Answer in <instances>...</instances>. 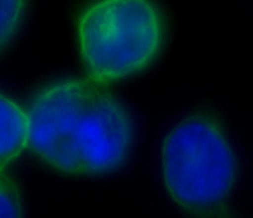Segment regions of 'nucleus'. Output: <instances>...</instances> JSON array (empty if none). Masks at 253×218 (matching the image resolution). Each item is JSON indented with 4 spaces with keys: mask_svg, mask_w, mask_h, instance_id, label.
Returning a JSON list of instances; mask_svg holds the SVG:
<instances>
[{
    "mask_svg": "<svg viewBox=\"0 0 253 218\" xmlns=\"http://www.w3.org/2000/svg\"><path fill=\"white\" fill-rule=\"evenodd\" d=\"M30 148L73 175H101L120 167L135 135L127 108L94 79H64L42 89L29 111Z\"/></svg>",
    "mask_w": 253,
    "mask_h": 218,
    "instance_id": "nucleus-1",
    "label": "nucleus"
},
{
    "mask_svg": "<svg viewBox=\"0 0 253 218\" xmlns=\"http://www.w3.org/2000/svg\"><path fill=\"white\" fill-rule=\"evenodd\" d=\"M166 187L184 210L208 215L224 207L237 176V160L220 124L207 114L188 116L162 146Z\"/></svg>",
    "mask_w": 253,
    "mask_h": 218,
    "instance_id": "nucleus-2",
    "label": "nucleus"
},
{
    "mask_svg": "<svg viewBox=\"0 0 253 218\" xmlns=\"http://www.w3.org/2000/svg\"><path fill=\"white\" fill-rule=\"evenodd\" d=\"M78 36L89 77L105 84L150 66L165 27L151 0H96L79 17Z\"/></svg>",
    "mask_w": 253,
    "mask_h": 218,
    "instance_id": "nucleus-3",
    "label": "nucleus"
},
{
    "mask_svg": "<svg viewBox=\"0 0 253 218\" xmlns=\"http://www.w3.org/2000/svg\"><path fill=\"white\" fill-rule=\"evenodd\" d=\"M27 113L0 94V170L21 154L27 145Z\"/></svg>",
    "mask_w": 253,
    "mask_h": 218,
    "instance_id": "nucleus-4",
    "label": "nucleus"
},
{
    "mask_svg": "<svg viewBox=\"0 0 253 218\" xmlns=\"http://www.w3.org/2000/svg\"><path fill=\"white\" fill-rule=\"evenodd\" d=\"M25 0H0V50L4 49L19 27Z\"/></svg>",
    "mask_w": 253,
    "mask_h": 218,
    "instance_id": "nucleus-5",
    "label": "nucleus"
},
{
    "mask_svg": "<svg viewBox=\"0 0 253 218\" xmlns=\"http://www.w3.org/2000/svg\"><path fill=\"white\" fill-rule=\"evenodd\" d=\"M22 205L16 185L0 170V217H21Z\"/></svg>",
    "mask_w": 253,
    "mask_h": 218,
    "instance_id": "nucleus-6",
    "label": "nucleus"
}]
</instances>
